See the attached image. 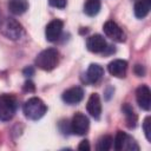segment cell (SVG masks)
<instances>
[{"instance_id": "1", "label": "cell", "mask_w": 151, "mask_h": 151, "mask_svg": "<svg viewBox=\"0 0 151 151\" xmlns=\"http://www.w3.org/2000/svg\"><path fill=\"white\" fill-rule=\"evenodd\" d=\"M47 111L46 104L38 97H32L25 101L22 106V112L27 119L31 120H39L44 117Z\"/></svg>"}, {"instance_id": "2", "label": "cell", "mask_w": 151, "mask_h": 151, "mask_svg": "<svg viewBox=\"0 0 151 151\" xmlns=\"http://www.w3.org/2000/svg\"><path fill=\"white\" fill-rule=\"evenodd\" d=\"M58 60H59V52L57 48H46L44 51H41L34 63L35 66H38L39 68L44 70V71H52L57 65H58Z\"/></svg>"}, {"instance_id": "3", "label": "cell", "mask_w": 151, "mask_h": 151, "mask_svg": "<svg viewBox=\"0 0 151 151\" xmlns=\"http://www.w3.org/2000/svg\"><path fill=\"white\" fill-rule=\"evenodd\" d=\"M17 99L12 94H1L0 96V120L8 122L11 120L17 112Z\"/></svg>"}, {"instance_id": "4", "label": "cell", "mask_w": 151, "mask_h": 151, "mask_svg": "<svg viewBox=\"0 0 151 151\" xmlns=\"http://www.w3.org/2000/svg\"><path fill=\"white\" fill-rule=\"evenodd\" d=\"M112 143H113V146L117 151H122V150H127V151L136 150V151H138L139 150V146L136 143V140L123 131H118L116 133Z\"/></svg>"}, {"instance_id": "5", "label": "cell", "mask_w": 151, "mask_h": 151, "mask_svg": "<svg viewBox=\"0 0 151 151\" xmlns=\"http://www.w3.org/2000/svg\"><path fill=\"white\" fill-rule=\"evenodd\" d=\"M88 129H90V120H88V118L84 113L77 112L73 116L72 122H71V131L74 134L84 136V134L87 133Z\"/></svg>"}, {"instance_id": "6", "label": "cell", "mask_w": 151, "mask_h": 151, "mask_svg": "<svg viewBox=\"0 0 151 151\" xmlns=\"http://www.w3.org/2000/svg\"><path fill=\"white\" fill-rule=\"evenodd\" d=\"M103 31L105 35L109 37L113 41H117V42L125 41V33L113 20H107L103 26Z\"/></svg>"}, {"instance_id": "7", "label": "cell", "mask_w": 151, "mask_h": 151, "mask_svg": "<svg viewBox=\"0 0 151 151\" xmlns=\"http://www.w3.org/2000/svg\"><path fill=\"white\" fill-rule=\"evenodd\" d=\"M63 27H64V22L60 19H53L52 21H50L45 28L46 40L51 42L57 41L63 32Z\"/></svg>"}, {"instance_id": "8", "label": "cell", "mask_w": 151, "mask_h": 151, "mask_svg": "<svg viewBox=\"0 0 151 151\" xmlns=\"http://www.w3.org/2000/svg\"><path fill=\"white\" fill-rule=\"evenodd\" d=\"M86 47L92 53H101L107 48L106 40L100 34H93L87 38L86 40Z\"/></svg>"}, {"instance_id": "9", "label": "cell", "mask_w": 151, "mask_h": 151, "mask_svg": "<svg viewBox=\"0 0 151 151\" xmlns=\"http://www.w3.org/2000/svg\"><path fill=\"white\" fill-rule=\"evenodd\" d=\"M136 99L142 110L149 111L151 107V91L146 85H140L136 90Z\"/></svg>"}, {"instance_id": "10", "label": "cell", "mask_w": 151, "mask_h": 151, "mask_svg": "<svg viewBox=\"0 0 151 151\" xmlns=\"http://www.w3.org/2000/svg\"><path fill=\"white\" fill-rule=\"evenodd\" d=\"M4 34L12 40H17L22 34V26L17 20L8 18L4 25Z\"/></svg>"}, {"instance_id": "11", "label": "cell", "mask_w": 151, "mask_h": 151, "mask_svg": "<svg viewBox=\"0 0 151 151\" xmlns=\"http://www.w3.org/2000/svg\"><path fill=\"white\" fill-rule=\"evenodd\" d=\"M63 100L68 104V105H74V104H78L79 101L83 100L84 98V90L83 87L80 86H73L68 90H66L63 96H61Z\"/></svg>"}, {"instance_id": "12", "label": "cell", "mask_w": 151, "mask_h": 151, "mask_svg": "<svg viewBox=\"0 0 151 151\" xmlns=\"http://www.w3.org/2000/svg\"><path fill=\"white\" fill-rule=\"evenodd\" d=\"M86 110L87 112L91 114V117H93L94 119H99L100 114H101V101H100V97L98 93H92L87 100L86 104Z\"/></svg>"}, {"instance_id": "13", "label": "cell", "mask_w": 151, "mask_h": 151, "mask_svg": "<svg viewBox=\"0 0 151 151\" xmlns=\"http://www.w3.org/2000/svg\"><path fill=\"white\" fill-rule=\"evenodd\" d=\"M127 70V61L123 59H114L107 65V71L111 76L117 78H124L126 76Z\"/></svg>"}, {"instance_id": "14", "label": "cell", "mask_w": 151, "mask_h": 151, "mask_svg": "<svg viewBox=\"0 0 151 151\" xmlns=\"http://www.w3.org/2000/svg\"><path fill=\"white\" fill-rule=\"evenodd\" d=\"M86 80L90 84L97 83L104 76V68L99 64H91L86 71Z\"/></svg>"}, {"instance_id": "15", "label": "cell", "mask_w": 151, "mask_h": 151, "mask_svg": "<svg viewBox=\"0 0 151 151\" xmlns=\"http://www.w3.org/2000/svg\"><path fill=\"white\" fill-rule=\"evenodd\" d=\"M122 111L125 116V122H126V126L129 129H134L136 125H137V120H138V117H137V113L134 112L133 107L125 103L123 106H122Z\"/></svg>"}, {"instance_id": "16", "label": "cell", "mask_w": 151, "mask_h": 151, "mask_svg": "<svg viewBox=\"0 0 151 151\" xmlns=\"http://www.w3.org/2000/svg\"><path fill=\"white\" fill-rule=\"evenodd\" d=\"M7 6L12 14L20 15V14H24L28 9V1L27 0H9Z\"/></svg>"}, {"instance_id": "17", "label": "cell", "mask_w": 151, "mask_h": 151, "mask_svg": "<svg viewBox=\"0 0 151 151\" xmlns=\"http://www.w3.org/2000/svg\"><path fill=\"white\" fill-rule=\"evenodd\" d=\"M151 8V1L150 0H139L134 5V15L138 19L145 18Z\"/></svg>"}, {"instance_id": "18", "label": "cell", "mask_w": 151, "mask_h": 151, "mask_svg": "<svg viewBox=\"0 0 151 151\" xmlns=\"http://www.w3.org/2000/svg\"><path fill=\"white\" fill-rule=\"evenodd\" d=\"M100 0H86L84 5V12L88 17H94L100 11Z\"/></svg>"}, {"instance_id": "19", "label": "cell", "mask_w": 151, "mask_h": 151, "mask_svg": "<svg viewBox=\"0 0 151 151\" xmlns=\"http://www.w3.org/2000/svg\"><path fill=\"white\" fill-rule=\"evenodd\" d=\"M112 137L109 136V134H105V136H101L99 139H98V143H97V150L98 151H107L111 149L112 146Z\"/></svg>"}, {"instance_id": "20", "label": "cell", "mask_w": 151, "mask_h": 151, "mask_svg": "<svg viewBox=\"0 0 151 151\" xmlns=\"http://www.w3.org/2000/svg\"><path fill=\"white\" fill-rule=\"evenodd\" d=\"M151 118L150 117H146L143 122V130H144V133H145V137L149 142H151Z\"/></svg>"}, {"instance_id": "21", "label": "cell", "mask_w": 151, "mask_h": 151, "mask_svg": "<svg viewBox=\"0 0 151 151\" xmlns=\"http://www.w3.org/2000/svg\"><path fill=\"white\" fill-rule=\"evenodd\" d=\"M48 4L55 8H64L67 4V0H48Z\"/></svg>"}, {"instance_id": "22", "label": "cell", "mask_w": 151, "mask_h": 151, "mask_svg": "<svg viewBox=\"0 0 151 151\" xmlns=\"http://www.w3.org/2000/svg\"><path fill=\"white\" fill-rule=\"evenodd\" d=\"M91 147H90V144H88V140H81L80 142V144L78 145V150H80V151H88Z\"/></svg>"}, {"instance_id": "23", "label": "cell", "mask_w": 151, "mask_h": 151, "mask_svg": "<svg viewBox=\"0 0 151 151\" xmlns=\"http://www.w3.org/2000/svg\"><path fill=\"white\" fill-rule=\"evenodd\" d=\"M24 90H25V91H28V92H33V91L35 90L34 84H33L31 80H27V81L24 84Z\"/></svg>"}, {"instance_id": "24", "label": "cell", "mask_w": 151, "mask_h": 151, "mask_svg": "<svg viewBox=\"0 0 151 151\" xmlns=\"http://www.w3.org/2000/svg\"><path fill=\"white\" fill-rule=\"evenodd\" d=\"M134 73L138 76V77H143L145 74V70L142 65H136L134 66Z\"/></svg>"}, {"instance_id": "25", "label": "cell", "mask_w": 151, "mask_h": 151, "mask_svg": "<svg viewBox=\"0 0 151 151\" xmlns=\"http://www.w3.org/2000/svg\"><path fill=\"white\" fill-rule=\"evenodd\" d=\"M33 73H34V68L32 66H28L24 70V76H26V77H31V76H33Z\"/></svg>"}]
</instances>
